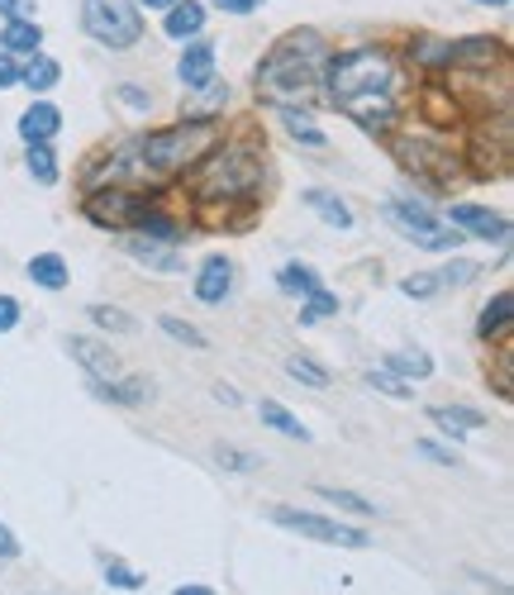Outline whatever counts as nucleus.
Returning a JSON list of instances; mask_svg holds the SVG:
<instances>
[{
	"mask_svg": "<svg viewBox=\"0 0 514 595\" xmlns=\"http://www.w3.org/2000/svg\"><path fill=\"white\" fill-rule=\"evenodd\" d=\"M219 139H224V124L219 119H201V115H187L167 129H148V134L120 143L115 153H105L100 167L86 171V191H96V187L163 191L167 181L187 177Z\"/></svg>",
	"mask_w": 514,
	"mask_h": 595,
	"instance_id": "nucleus-1",
	"label": "nucleus"
},
{
	"mask_svg": "<svg viewBox=\"0 0 514 595\" xmlns=\"http://www.w3.org/2000/svg\"><path fill=\"white\" fill-rule=\"evenodd\" d=\"M320 91L328 105H338V115H348L358 129L386 139L405 119V100H410V76H405L401 58L381 44L343 48L328 52Z\"/></svg>",
	"mask_w": 514,
	"mask_h": 595,
	"instance_id": "nucleus-2",
	"label": "nucleus"
},
{
	"mask_svg": "<svg viewBox=\"0 0 514 595\" xmlns=\"http://www.w3.org/2000/svg\"><path fill=\"white\" fill-rule=\"evenodd\" d=\"M191 205L195 215L210 224H229V219H248L262 201L267 187V148L253 134L239 139H219L191 171Z\"/></svg>",
	"mask_w": 514,
	"mask_h": 595,
	"instance_id": "nucleus-3",
	"label": "nucleus"
},
{
	"mask_svg": "<svg viewBox=\"0 0 514 595\" xmlns=\"http://www.w3.org/2000/svg\"><path fill=\"white\" fill-rule=\"evenodd\" d=\"M328 48L314 29H291L282 34L276 44L262 52L258 62V96L272 105H310L314 91H320V76H324V62H328Z\"/></svg>",
	"mask_w": 514,
	"mask_h": 595,
	"instance_id": "nucleus-4",
	"label": "nucleus"
},
{
	"mask_svg": "<svg viewBox=\"0 0 514 595\" xmlns=\"http://www.w3.org/2000/svg\"><path fill=\"white\" fill-rule=\"evenodd\" d=\"M386 143H391L395 163L410 171L415 181H425V187H453V181L467 171L463 148H457L439 124H425V119H419V124H405L401 119V124L386 134Z\"/></svg>",
	"mask_w": 514,
	"mask_h": 595,
	"instance_id": "nucleus-5",
	"label": "nucleus"
},
{
	"mask_svg": "<svg viewBox=\"0 0 514 595\" xmlns=\"http://www.w3.org/2000/svg\"><path fill=\"white\" fill-rule=\"evenodd\" d=\"M410 62L429 76H443V72H491V68H505V44L495 34H467V38H410Z\"/></svg>",
	"mask_w": 514,
	"mask_h": 595,
	"instance_id": "nucleus-6",
	"label": "nucleus"
},
{
	"mask_svg": "<svg viewBox=\"0 0 514 595\" xmlns=\"http://www.w3.org/2000/svg\"><path fill=\"white\" fill-rule=\"evenodd\" d=\"M386 219H391L395 234L410 238V243L425 248V253H447V248L463 243V229H447V224L433 215V205L419 201V195H391Z\"/></svg>",
	"mask_w": 514,
	"mask_h": 595,
	"instance_id": "nucleus-7",
	"label": "nucleus"
},
{
	"mask_svg": "<svg viewBox=\"0 0 514 595\" xmlns=\"http://www.w3.org/2000/svg\"><path fill=\"white\" fill-rule=\"evenodd\" d=\"M82 29L110 52H129L143 38V10L134 0H82Z\"/></svg>",
	"mask_w": 514,
	"mask_h": 595,
	"instance_id": "nucleus-8",
	"label": "nucleus"
},
{
	"mask_svg": "<svg viewBox=\"0 0 514 595\" xmlns=\"http://www.w3.org/2000/svg\"><path fill=\"white\" fill-rule=\"evenodd\" d=\"M163 191H134V187H96V191H86V219L91 224H100V229H129L143 210H148L153 201Z\"/></svg>",
	"mask_w": 514,
	"mask_h": 595,
	"instance_id": "nucleus-9",
	"label": "nucleus"
},
{
	"mask_svg": "<svg viewBox=\"0 0 514 595\" xmlns=\"http://www.w3.org/2000/svg\"><path fill=\"white\" fill-rule=\"evenodd\" d=\"M272 524L276 528H291L300 538H314V544H328V548H372V538L352 524H338V520H324L314 510H291V505H276L272 510Z\"/></svg>",
	"mask_w": 514,
	"mask_h": 595,
	"instance_id": "nucleus-10",
	"label": "nucleus"
},
{
	"mask_svg": "<svg viewBox=\"0 0 514 595\" xmlns=\"http://www.w3.org/2000/svg\"><path fill=\"white\" fill-rule=\"evenodd\" d=\"M177 82L191 91V96H201L219 82V52L210 38H191V44H181V58H177Z\"/></svg>",
	"mask_w": 514,
	"mask_h": 595,
	"instance_id": "nucleus-11",
	"label": "nucleus"
},
{
	"mask_svg": "<svg viewBox=\"0 0 514 595\" xmlns=\"http://www.w3.org/2000/svg\"><path fill=\"white\" fill-rule=\"evenodd\" d=\"M447 224L463 229V238H481V243H510V219L486 210L477 201H457L447 205Z\"/></svg>",
	"mask_w": 514,
	"mask_h": 595,
	"instance_id": "nucleus-12",
	"label": "nucleus"
},
{
	"mask_svg": "<svg viewBox=\"0 0 514 595\" xmlns=\"http://www.w3.org/2000/svg\"><path fill=\"white\" fill-rule=\"evenodd\" d=\"M234 286H239V267H234L224 253H210L201 262V272H195V300L210 310H219L224 300L234 296Z\"/></svg>",
	"mask_w": 514,
	"mask_h": 595,
	"instance_id": "nucleus-13",
	"label": "nucleus"
},
{
	"mask_svg": "<svg viewBox=\"0 0 514 595\" xmlns=\"http://www.w3.org/2000/svg\"><path fill=\"white\" fill-rule=\"evenodd\" d=\"M68 353H72V362L82 367L91 381H115V377H120V357H115L110 343H100V338H91V334H72L68 338Z\"/></svg>",
	"mask_w": 514,
	"mask_h": 595,
	"instance_id": "nucleus-14",
	"label": "nucleus"
},
{
	"mask_svg": "<svg viewBox=\"0 0 514 595\" xmlns=\"http://www.w3.org/2000/svg\"><path fill=\"white\" fill-rule=\"evenodd\" d=\"M129 234H139V238H157V243H171V248H181L191 238V229H187V219H177L171 210L163 205V195L143 210V215L129 224Z\"/></svg>",
	"mask_w": 514,
	"mask_h": 595,
	"instance_id": "nucleus-15",
	"label": "nucleus"
},
{
	"mask_svg": "<svg viewBox=\"0 0 514 595\" xmlns=\"http://www.w3.org/2000/svg\"><path fill=\"white\" fill-rule=\"evenodd\" d=\"M163 34L171 44H191L205 34V5L201 0H177L171 10H163Z\"/></svg>",
	"mask_w": 514,
	"mask_h": 595,
	"instance_id": "nucleus-16",
	"label": "nucleus"
},
{
	"mask_svg": "<svg viewBox=\"0 0 514 595\" xmlns=\"http://www.w3.org/2000/svg\"><path fill=\"white\" fill-rule=\"evenodd\" d=\"M510 329H514V296H510V290H495V296L481 306V314H477V338L481 343H500V338H510Z\"/></svg>",
	"mask_w": 514,
	"mask_h": 595,
	"instance_id": "nucleus-17",
	"label": "nucleus"
},
{
	"mask_svg": "<svg viewBox=\"0 0 514 595\" xmlns=\"http://www.w3.org/2000/svg\"><path fill=\"white\" fill-rule=\"evenodd\" d=\"M15 129H20L24 143H52L62 134V110H58V105H48V100H34L29 110L20 115Z\"/></svg>",
	"mask_w": 514,
	"mask_h": 595,
	"instance_id": "nucleus-18",
	"label": "nucleus"
},
{
	"mask_svg": "<svg viewBox=\"0 0 514 595\" xmlns=\"http://www.w3.org/2000/svg\"><path fill=\"white\" fill-rule=\"evenodd\" d=\"M429 419H433V425H439V433H447L453 443H463L467 433H481V429H486V415H481V409H471V405H433Z\"/></svg>",
	"mask_w": 514,
	"mask_h": 595,
	"instance_id": "nucleus-19",
	"label": "nucleus"
},
{
	"mask_svg": "<svg viewBox=\"0 0 514 595\" xmlns=\"http://www.w3.org/2000/svg\"><path fill=\"white\" fill-rule=\"evenodd\" d=\"M276 119H282V129L291 134L296 143H306V148H328V134L320 124H314V110L310 105H276Z\"/></svg>",
	"mask_w": 514,
	"mask_h": 595,
	"instance_id": "nucleus-20",
	"label": "nucleus"
},
{
	"mask_svg": "<svg viewBox=\"0 0 514 595\" xmlns=\"http://www.w3.org/2000/svg\"><path fill=\"white\" fill-rule=\"evenodd\" d=\"M124 253L143 262V267H153V272H181V248H171V243H157V238H139V234H129L124 238Z\"/></svg>",
	"mask_w": 514,
	"mask_h": 595,
	"instance_id": "nucleus-21",
	"label": "nucleus"
},
{
	"mask_svg": "<svg viewBox=\"0 0 514 595\" xmlns=\"http://www.w3.org/2000/svg\"><path fill=\"white\" fill-rule=\"evenodd\" d=\"M0 52H10V58H34V52H44V29H38V20H5L0 24Z\"/></svg>",
	"mask_w": 514,
	"mask_h": 595,
	"instance_id": "nucleus-22",
	"label": "nucleus"
},
{
	"mask_svg": "<svg viewBox=\"0 0 514 595\" xmlns=\"http://www.w3.org/2000/svg\"><path fill=\"white\" fill-rule=\"evenodd\" d=\"M300 201H306L314 215H320L328 229H338V234H348L352 229V205L343 201V195H334V191H324V187H310L306 195H300Z\"/></svg>",
	"mask_w": 514,
	"mask_h": 595,
	"instance_id": "nucleus-23",
	"label": "nucleus"
},
{
	"mask_svg": "<svg viewBox=\"0 0 514 595\" xmlns=\"http://www.w3.org/2000/svg\"><path fill=\"white\" fill-rule=\"evenodd\" d=\"M62 82V62L58 58H48V52H34V58H24V68H20V86H29L34 96H48L52 86Z\"/></svg>",
	"mask_w": 514,
	"mask_h": 595,
	"instance_id": "nucleus-24",
	"label": "nucleus"
},
{
	"mask_svg": "<svg viewBox=\"0 0 514 595\" xmlns=\"http://www.w3.org/2000/svg\"><path fill=\"white\" fill-rule=\"evenodd\" d=\"M24 276H29L34 286H44V290H62L72 282V267H68V258H62V253H34L29 267H24Z\"/></svg>",
	"mask_w": 514,
	"mask_h": 595,
	"instance_id": "nucleus-25",
	"label": "nucleus"
},
{
	"mask_svg": "<svg viewBox=\"0 0 514 595\" xmlns=\"http://www.w3.org/2000/svg\"><path fill=\"white\" fill-rule=\"evenodd\" d=\"M91 391H96L100 401H115V405H143V401L153 395L148 377H115V381H96Z\"/></svg>",
	"mask_w": 514,
	"mask_h": 595,
	"instance_id": "nucleus-26",
	"label": "nucleus"
},
{
	"mask_svg": "<svg viewBox=\"0 0 514 595\" xmlns=\"http://www.w3.org/2000/svg\"><path fill=\"white\" fill-rule=\"evenodd\" d=\"M24 167H29V177L38 181V187H58L62 181V163H58V148H52V143H29Z\"/></svg>",
	"mask_w": 514,
	"mask_h": 595,
	"instance_id": "nucleus-27",
	"label": "nucleus"
},
{
	"mask_svg": "<svg viewBox=\"0 0 514 595\" xmlns=\"http://www.w3.org/2000/svg\"><path fill=\"white\" fill-rule=\"evenodd\" d=\"M386 367L395 377H405V381H429L433 377V357L425 348H391Z\"/></svg>",
	"mask_w": 514,
	"mask_h": 595,
	"instance_id": "nucleus-28",
	"label": "nucleus"
},
{
	"mask_svg": "<svg viewBox=\"0 0 514 595\" xmlns=\"http://www.w3.org/2000/svg\"><path fill=\"white\" fill-rule=\"evenodd\" d=\"M258 415H262V425L276 429V433H286V439H300V443L310 439V429L300 425V419H296V415H291V409H286L282 401H262V405H258Z\"/></svg>",
	"mask_w": 514,
	"mask_h": 595,
	"instance_id": "nucleus-29",
	"label": "nucleus"
},
{
	"mask_svg": "<svg viewBox=\"0 0 514 595\" xmlns=\"http://www.w3.org/2000/svg\"><path fill=\"white\" fill-rule=\"evenodd\" d=\"M276 286L286 290V296H300L306 300L314 286H320V276H314V267H306V262H286V267H276Z\"/></svg>",
	"mask_w": 514,
	"mask_h": 595,
	"instance_id": "nucleus-30",
	"label": "nucleus"
},
{
	"mask_svg": "<svg viewBox=\"0 0 514 595\" xmlns=\"http://www.w3.org/2000/svg\"><path fill=\"white\" fill-rule=\"evenodd\" d=\"M286 372H291L296 381H306L310 391H324L328 381H334V377H328V367H324V362H314L310 353H291V357H286Z\"/></svg>",
	"mask_w": 514,
	"mask_h": 595,
	"instance_id": "nucleus-31",
	"label": "nucleus"
},
{
	"mask_svg": "<svg viewBox=\"0 0 514 595\" xmlns=\"http://www.w3.org/2000/svg\"><path fill=\"white\" fill-rule=\"evenodd\" d=\"M367 386L381 391V395H391V401H415V381L395 377L391 367H372V372H367Z\"/></svg>",
	"mask_w": 514,
	"mask_h": 595,
	"instance_id": "nucleus-32",
	"label": "nucleus"
},
{
	"mask_svg": "<svg viewBox=\"0 0 514 595\" xmlns=\"http://www.w3.org/2000/svg\"><path fill=\"white\" fill-rule=\"evenodd\" d=\"M86 314H91V324L96 329H105V334H134L139 329L134 314H124L120 306H86Z\"/></svg>",
	"mask_w": 514,
	"mask_h": 595,
	"instance_id": "nucleus-33",
	"label": "nucleus"
},
{
	"mask_svg": "<svg viewBox=\"0 0 514 595\" xmlns=\"http://www.w3.org/2000/svg\"><path fill=\"white\" fill-rule=\"evenodd\" d=\"M314 496H320L324 505H334V510L362 514V520H367V514H376V505H372V500H362L358 491H338V486H314Z\"/></svg>",
	"mask_w": 514,
	"mask_h": 595,
	"instance_id": "nucleus-34",
	"label": "nucleus"
},
{
	"mask_svg": "<svg viewBox=\"0 0 514 595\" xmlns=\"http://www.w3.org/2000/svg\"><path fill=\"white\" fill-rule=\"evenodd\" d=\"M338 314V296L334 290H324V286H314L310 296H306V310H300V324H320V320H334Z\"/></svg>",
	"mask_w": 514,
	"mask_h": 595,
	"instance_id": "nucleus-35",
	"label": "nucleus"
},
{
	"mask_svg": "<svg viewBox=\"0 0 514 595\" xmlns=\"http://www.w3.org/2000/svg\"><path fill=\"white\" fill-rule=\"evenodd\" d=\"M157 329H163V334H167L171 343H187V348H210L201 329L187 324V320H177V314H163V320H157Z\"/></svg>",
	"mask_w": 514,
	"mask_h": 595,
	"instance_id": "nucleus-36",
	"label": "nucleus"
},
{
	"mask_svg": "<svg viewBox=\"0 0 514 595\" xmlns=\"http://www.w3.org/2000/svg\"><path fill=\"white\" fill-rule=\"evenodd\" d=\"M100 567H105V581H110V586H120V591H143V586H148V576L134 572V567L120 562V558H105Z\"/></svg>",
	"mask_w": 514,
	"mask_h": 595,
	"instance_id": "nucleus-37",
	"label": "nucleus"
},
{
	"mask_svg": "<svg viewBox=\"0 0 514 595\" xmlns=\"http://www.w3.org/2000/svg\"><path fill=\"white\" fill-rule=\"evenodd\" d=\"M401 290L410 300H433L443 290V282H439V272H415V276H405V282H401Z\"/></svg>",
	"mask_w": 514,
	"mask_h": 595,
	"instance_id": "nucleus-38",
	"label": "nucleus"
},
{
	"mask_svg": "<svg viewBox=\"0 0 514 595\" xmlns=\"http://www.w3.org/2000/svg\"><path fill=\"white\" fill-rule=\"evenodd\" d=\"M477 276H481V262L453 258V262H447V267L439 272V282H443V286H471V282H477Z\"/></svg>",
	"mask_w": 514,
	"mask_h": 595,
	"instance_id": "nucleus-39",
	"label": "nucleus"
},
{
	"mask_svg": "<svg viewBox=\"0 0 514 595\" xmlns=\"http://www.w3.org/2000/svg\"><path fill=\"white\" fill-rule=\"evenodd\" d=\"M219 467H229V472H258L262 467V457H253V453H243V448H219Z\"/></svg>",
	"mask_w": 514,
	"mask_h": 595,
	"instance_id": "nucleus-40",
	"label": "nucleus"
},
{
	"mask_svg": "<svg viewBox=\"0 0 514 595\" xmlns=\"http://www.w3.org/2000/svg\"><path fill=\"white\" fill-rule=\"evenodd\" d=\"M415 453H419V457H429V462H439V467H453V462H457L453 448H443V443H433V439H419V443H415Z\"/></svg>",
	"mask_w": 514,
	"mask_h": 595,
	"instance_id": "nucleus-41",
	"label": "nucleus"
},
{
	"mask_svg": "<svg viewBox=\"0 0 514 595\" xmlns=\"http://www.w3.org/2000/svg\"><path fill=\"white\" fill-rule=\"evenodd\" d=\"M262 5H267V0H215V10H219V15H258V10Z\"/></svg>",
	"mask_w": 514,
	"mask_h": 595,
	"instance_id": "nucleus-42",
	"label": "nucleus"
},
{
	"mask_svg": "<svg viewBox=\"0 0 514 595\" xmlns=\"http://www.w3.org/2000/svg\"><path fill=\"white\" fill-rule=\"evenodd\" d=\"M20 300L15 296H0V334H10V329H20Z\"/></svg>",
	"mask_w": 514,
	"mask_h": 595,
	"instance_id": "nucleus-43",
	"label": "nucleus"
},
{
	"mask_svg": "<svg viewBox=\"0 0 514 595\" xmlns=\"http://www.w3.org/2000/svg\"><path fill=\"white\" fill-rule=\"evenodd\" d=\"M0 20H34V0H0Z\"/></svg>",
	"mask_w": 514,
	"mask_h": 595,
	"instance_id": "nucleus-44",
	"label": "nucleus"
},
{
	"mask_svg": "<svg viewBox=\"0 0 514 595\" xmlns=\"http://www.w3.org/2000/svg\"><path fill=\"white\" fill-rule=\"evenodd\" d=\"M20 86V58H10V52H0V91Z\"/></svg>",
	"mask_w": 514,
	"mask_h": 595,
	"instance_id": "nucleus-45",
	"label": "nucleus"
},
{
	"mask_svg": "<svg viewBox=\"0 0 514 595\" xmlns=\"http://www.w3.org/2000/svg\"><path fill=\"white\" fill-rule=\"evenodd\" d=\"M115 96H120L124 105H134V110H148V105H153V96H148V91H143V86H120V91H115Z\"/></svg>",
	"mask_w": 514,
	"mask_h": 595,
	"instance_id": "nucleus-46",
	"label": "nucleus"
},
{
	"mask_svg": "<svg viewBox=\"0 0 514 595\" xmlns=\"http://www.w3.org/2000/svg\"><path fill=\"white\" fill-rule=\"evenodd\" d=\"M20 558V538L10 534V524H0V562H15Z\"/></svg>",
	"mask_w": 514,
	"mask_h": 595,
	"instance_id": "nucleus-47",
	"label": "nucleus"
},
{
	"mask_svg": "<svg viewBox=\"0 0 514 595\" xmlns=\"http://www.w3.org/2000/svg\"><path fill=\"white\" fill-rule=\"evenodd\" d=\"M215 401H224V405H239V391H234V386H215Z\"/></svg>",
	"mask_w": 514,
	"mask_h": 595,
	"instance_id": "nucleus-48",
	"label": "nucleus"
},
{
	"mask_svg": "<svg viewBox=\"0 0 514 595\" xmlns=\"http://www.w3.org/2000/svg\"><path fill=\"white\" fill-rule=\"evenodd\" d=\"M134 5H139V10H171L177 0H134Z\"/></svg>",
	"mask_w": 514,
	"mask_h": 595,
	"instance_id": "nucleus-49",
	"label": "nucleus"
},
{
	"mask_svg": "<svg viewBox=\"0 0 514 595\" xmlns=\"http://www.w3.org/2000/svg\"><path fill=\"white\" fill-rule=\"evenodd\" d=\"M171 595H215V591H210V586H177Z\"/></svg>",
	"mask_w": 514,
	"mask_h": 595,
	"instance_id": "nucleus-50",
	"label": "nucleus"
},
{
	"mask_svg": "<svg viewBox=\"0 0 514 595\" xmlns=\"http://www.w3.org/2000/svg\"><path fill=\"white\" fill-rule=\"evenodd\" d=\"M471 5H486V10H505L510 0H471Z\"/></svg>",
	"mask_w": 514,
	"mask_h": 595,
	"instance_id": "nucleus-51",
	"label": "nucleus"
}]
</instances>
